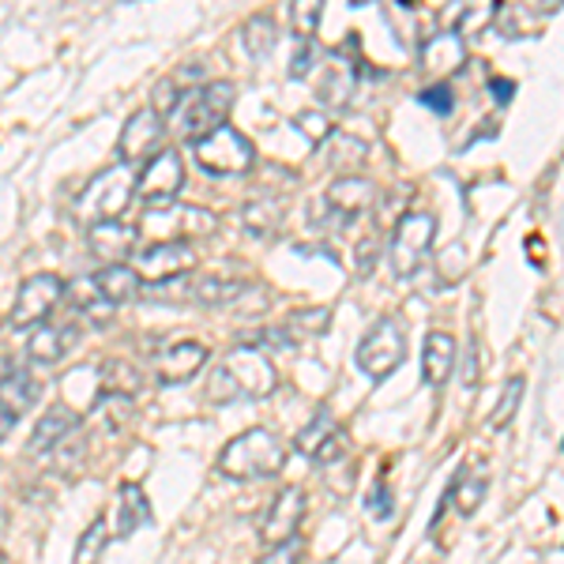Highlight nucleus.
<instances>
[{
  "label": "nucleus",
  "instance_id": "nucleus-33",
  "mask_svg": "<svg viewBox=\"0 0 564 564\" xmlns=\"http://www.w3.org/2000/svg\"><path fill=\"white\" fill-rule=\"evenodd\" d=\"M452 500H456V508L463 516H475V508L486 500V481L481 478H470L467 467H459L456 475V486H452Z\"/></svg>",
  "mask_w": 564,
  "mask_h": 564
},
{
  "label": "nucleus",
  "instance_id": "nucleus-30",
  "mask_svg": "<svg viewBox=\"0 0 564 564\" xmlns=\"http://www.w3.org/2000/svg\"><path fill=\"white\" fill-rule=\"evenodd\" d=\"M140 391V372L129 361H106L102 366V395H121L132 399Z\"/></svg>",
  "mask_w": 564,
  "mask_h": 564
},
{
  "label": "nucleus",
  "instance_id": "nucleus-25",
  "mask_svg": "<svg viewBox=\"0 0 564 564\" xmlns=\"http://www.w3.org/2000/svg\"><path fill=\"white\" fill-rule=\"evenodd\" d=\"M252 282L245 279H226V275H193V305L204 308H226L241 302L249 294Z\"/></svg>",
  "mask_w": 564,
  "mask_h": 564
},
{
  "label": "nucleus",
  "instance_id": "nucleus-36",
  "mask_svg": "<svg viewBox=\"0 0 564 564\" xmlns=\"http://www.w3.org/2000/svg\"><path fill=\"white\" fill-rule=\"evenodd\" d=\"M417 106L433 109L436 117H448L452 109H456V95H452L448 84H430V87L417 90Z\"/></svg>",
  "mask_w": 564,
  "mask_h": 564
},
{
  "label": "nucleus",
  "instance_id": "nucleus-32",
  "mask_svg": "<svg viewBox=\"0 0 564 564\" xmlns=\"http://www.w3.org/2000/svg\"><path fill=\"white\" fill-rule=\"evenodd\" d=\"M366 143L354 140V135H332V154H327V162H332V170H339V174H347V170H358L361 162H366Z\"/></svg>",
  "mask_w": 564,
  "mask_h": 564
},
{
  "label": "nucleus",
  "instance_id": "nucleus-26",
  "mask_svg": "<svg viewBox=\"0 0 564 564\" xmlns=\"http://www.w3.org/2000/svg\"><path fill=\"white\" fill-rule=\"evenodd\" d=\"M39 395H42V384L26 369H12L4 380H0V406H4L15 422L39 403Z\"/></svg>",
  "mask_w": 564,
  "mask_h": 564
},
{
  "label": "nucleus",
  "instance_id": "nucleus-16",
  "mask_svg": "<svg viewBox=\"0 0 564 564\" xmlns=\"http://www.w3.org/2000/svg\"><path fill=\"white\" fill-rule=\"evenodd\" d=\"M87 249L102 268H113V263H129L140 252V226L124 223V218H113V223H98L87 226Z\"/></svg>",
  "mask_w": 564,
  "mask_h": 564
},
{
  "label": "nucleus",
  "instance_id": "nucleus-23",
  "mask_svg": "<svg viewBox=\"0 0 564 564\" xmlns=\"http://www.w3.org/2000/svg\"><path fill=\"white\" fill-rule=\"evenodd\" d=\"M95 286L113 308L132 305V302H140V297H143V279L135 275L132 263H113V268H102L95 275Z\"/></svg>",
  "mask_w": 564,
  "mask_h": 564
},
{
  "label": "nucleus",
  "instance_id": "nucleus-2",
  "mask_svg": "<svg viewBox=\"0 0 564 564\" xmlns=\"http://www.w3.org/2000/svg\"><path fill=\"white\" fill-rule=\"evenodd\" d=\"M234 90L238 87H234L230 79H212V84L185 87L166 121L174 124V132L193 148L196 140H204V135H212L215 129L226 124V117H230V109H234Z\"/></svg>",
  "mask_w": 564,
  "mask_h": 564
},
{
  "label": "nucleus",
  "instance_id": "nucleus-20",
  "mask_svg": "<svg viewBox=\"0 0 564 564\" xmlns=\"http://www.w3.org/2000/svg\"><path fill=\"white\" fill-rule=\"evenodd\" d=\"M154 520V508H151V497L143 486L135 481H124L113 497V534L117 539H129L140 527H148Z\"/></svg>",
  "mask_w": 564,
  "mask_h": 564
},
{
  "label": "nucleus",
  "instance_id": "nucleus-7",
  "mask_svg": "<svg viewBox=\"0 0 564 564\" xmlns=\"http://www.w3.org/2000/svg\"><path fill=\"white\" fill-rule=\"evenodd\" d=\"M372 204H377V185L366 177H339L332 181V188L316 199V226H324V230L339 234L347 230V226L358 223L361 215L372 212Z\"/></svg>",
  "mask_w": 564,
  "mask_h": 564
},
{
  "label": "nucleus",
  "instance_id": "nucleus-27",
  "mask_svg": "<svg viewBox=\"0 0 564 564\" xmlns=\"http://www.w3.org/2000/svg\"><path fill=\"white\" fill-rule=\"evenodd\" d=\"M65 302L76 308V316H84L90 324H106L109 316H113V305L98 294L95 279H79V282H72V286H65Z\"/></svg>",
  "mask_w": 564,
  "mask_h": 564
},
{
  "label": "nucleus",
  "instance_id": "nucleus-18",
  "mask_svg": "<svg viewBox=\"0 0 564 564\" xmlns=\"http://www.w3.org/2000/svg\"><path fill=\"white\" fill-rule=\"evenodd\" d=\"M79 324H42L31 332V343H26V354H31V361H39V366H57V361H65L72 350L79 347Z\"/></svg>",
  "mask_w": 564,
  "mask_h": 564
},
{
  "label": "nucleus",
  "instance_id": "nucleus-22",
  "mask_svg": "<svg viewBox=\"0 0 564 564\" xmlns=\"http://www.w3.org/2000/svg\"><path fill=\"white\" fill-rule=\"evenodd\" d=\"M456 372V339L448 332H430L422 350V380L430 388H441Z\"/></svg>",
  "mask_w": 564,
  "mask_h": 564
},
{
  "label": "nucleus",
  "instance_id": "nucleus-34",
  "mask_svg": "<svg viewBox=\"0 0 564 564\" xmlns=\"http://www.w3.org/2000/svg\"><path fill=\"white\" fill-rule=\"evenodd\" d=\"M523 391H527V380L523 377H512L505 384V395H500V403H497V411L489 414V425L494 430H505L508 422L516 417V411H520V403H523Z\"/></svg>",
  "mask_w": 564,
  "mask_h": 564
},
{
  "label": "nucleus",
  "instance_id": "nucleus-4",
  "mask_svg": "<svg viewBox=\"0 0 564 564\" xmlns=\"http://www.w3.org/2000/svg\"><path fill=\"white\" fill-rule=\"evenodd\" d=\"M132 199H135V174L129 166H121V162H113V166H102L79 188L76 199H72V215L87 226L113 223V218H124Z\"/></svg>",
  "mask_w": 564,
  "mask_h": 564
},
{
  "label": "nucleus",
  "instance_id": "nucleus-42",
  "mask_svg": "<svg viewBox=\"0 0 564 564\" xmlns=\"http://www.w3.org/2000/svg\"><path fill=\"white\" fill-rule=\"evenodd\" d=\"M489 90H494V98L500 106H508V102H512V95H516V84H512V79H505V76H494V79H489Z\"/></svg>",
  "mask_w": 564,
  "mask_h": 564
},
{
  "label": "nucleus",
  "instance_id": "nucleus-38",
  "mask_svg": "<svg viewBox=\"0 0 564 564\" xmlns=\"http://www.w3.org/2000/svg\"><path fill=\"white\" fill-rule=\"evenodd\" d=\"M313 61H316V42H313V39H297L294 61H290V76H294V79H305L308 72H313Z\"/></svg>",
  "mask_w": 564,
  "mask_h": 564
},
{
  "label": "nucleus",
  "instance_id": "nucleus-9",
  "mask_svg": "<svg viewBox=\"0 0 564 564\" xmlns=\"http://www.w3.org/2000/svg\"><path fill=\"white\" fill-rule=\"evenodd\" d=\"M358 369L366 372L369 380H384L391 377L406 358V335H403V324L391 321V316H380L377 324L361 335L358 343Z\"/></svg>",
  "mask_w": 564,
  "mask_h": 564
},
{
  "label": "nucleus",
  "instance_id": "nucleus-43",
  "mask_svg": "<svg viewBox=\"0 0 564 564\" xmlns=\"http://www.w3.org/2000/svg\"><path fill=\"white\" fill-rule=\"evenodd\" d=\"M463 384H478V339L467 347V361H463Z\"/></svg>",
  "mask_w": 564,
  "mask_h": 564
},
{
  "label": "nucleus",
  "instance_id": "nucleus-40",
  "mask_svg": "<svg viewBox=\"0 0 564 564\" xmlns=\"http://www.w3.org/2000/svg\"><path fill=\"white\" fill-rule=\"evenodd\" d=\"M369 508L380 516V520H388V516H391V497H388V486H384V481H377V489L369 494Z\"/></svg>",
  "mask_w": 564,
  "mask_h": 564
},
{
  "label": "nucleus",
  "instance_id": "nucleus-1",
  "mask_svg": "<svg viewBox=\"0 0 564 564\" xmlns=\"http://www.w3.org/2000/svg\"><path fill=\"white\" fill-rule=\"evenodd\" d=\"M279 384V372L263 350L234 347L223 361L212 369L207 380V399L212 403H234V399H263Z\"/></svg>",
  "mask_w": 564,
  "mask_h": 564
},
{
  "label": "nucleus",
  "instance_id": "nucleus-21",
  "mask_svg": "<svg viewBox=\"0 0 564 564\" xmlns=\"http://www.w3.org/2000/svg\"><path fill=\"white\" fill-rule=\"evenodd\" d=\"M417 61H422L425 72H456L467 65V42H463L459 31H441V34H430L417 50Z\"/></svg>",
  "mask_w": 564,
  "mask_h": 564
},
{
  "label": "nucleus",
  "instance_id": "nucleus-11",
  "mask_svg": "<svg viewBox=\"0 0 564 564\" xmlns=\"http://www.w3.org/2000/svg\"><path fill=\"white\" fill-rule=\"evenodd\" d=\"M65 286L68 282H61V275H53V271H39V275L23 279L20 294H15L12 302V327H42L50 324V316L57 313L61 302H65Z\"/></svg>",
  "mask_w": 564,
  "mask_h": 564
},
{
  "label": "nucleus",
  "instance_id": "nucleus-12",
  "mask_svg": "<svg viewBox=\"0 0 564 564\" xmlns=\"http://www.w3.org/2000/svg\"><path fill=\"white\" fill-rule=\"evenodd\" d=\"M181 188H185V159L174 148H162L151 162H143L135 174V196L148 207L177 204Z\"/></svg>",
  "mask_w": 564,
  "mask_h": 564
},
{
  "label": "nucleus",
  "instance_id": "nucleus-44",
  "mask_svg": "<svg viewBox=\"0 0 564 564\" xmlns=\"http://www.w3.org/2000/svg\"><path fill=\"white\" fill-rule=\"evenodd\" d=\"M12 425H15V417H12V414H8V411H4V406H0V441H4V436H8V433H12Z\"/></svg>",
  "mask_w": 564,
  "mask_h": 564
},
{
  "label": "nucleus",
  "instance_id": "nucleus-19",
  "mask_svg": "<svg viewBox=\"0 0 564 564\" xmlns=\"http://www.w3.org/2000/svg\"><path fill=\"white\" fill-rule=\"evenodd\" d=\"M79 433V417L68 411V406H50L39 425H34L31 441H26V452L31 456H53V452L61 448L65 441H72V436Z\"/></svg>",
  "mask_w": 564,
  "mask_h": 564
},
{
  "label": "nucleus",
  "instance_id": "nucleus-37",
  "mask_svg": "<svg viewBox=\"0 0 564 564\" xmlns=\"http://www.w3.org/2000/svg\"><path fill=\"white\" fill-rule=\"evenodd\" d=\"M302 557H305V542H302V534H297V539H290V542L268 545L260 564H302Z\"/></svg>",
  "mask_w": 564,
  "mask_h": 564
},
{
  "label": "nucleus",
  "instance_id": "nucleus-35",
  "mask_svg": "<svg viewBox=\"0 0 564 564\" xmlns=\"http://www.w3.org/2000/svg\"><path fill=\"white\" fill-rule=\"evenodd\" d=\"M294 124H297V132H302L308 143H316V148H321V143H327L335 135L332 117L321 113V109H305V113H297Z\"/></svg>",
  "mask_w": 564,
  "mask_h": 564
},
{
  "label": "nucleus",
  "instance_id": "nucleus-14",
  "mask_svg": "<svg viewBox=\"0 0 564 564\" xmlns=\"http://www.w3.org/2000/svg\"><path fill=\"white\" fill-rule=\"evenodd\" d=\"M294 448L316 463H335V459L347 456L350 436L343 433V425L335 422V414L327 411V406H321V411L308 417V425H302V433L294 436Z\"/></svg>",
  "mask_w": 564,
  "mask_h": 564
},
{
  "label": "nucleus",
  "instance_id": "nucleus-31",
  "mask_svg": "<svg viewBox=\"0 0 564 564\" xmlns=\"http://www.w3.org/2000/svg\"><path fill=\"white\" fill-rule=\"evenodd\" d=\"M106 545H109V523L95 520L84 534H79L76 557H72V564H98V561H102V553H106Z\"/></svg>",
  "mask_w": 564,
  "mask_h": 564
},
{
  "label": "nucleus",
  "instance_id": "nucleus-13",
  "mask_svg": "<svg viewBox=\"0 0 564 564\" xmlns=\"http://www.w3.org/2000/svg\"><path fill=\"white\" fill-rule=\"evenodd\" d=\"M196 249L185 241H159V245H148V249L135 252V275H140L148 286L154 282H170V279H181V275H193L196 268Z\"/></svg>",
  "mask_w": 564,
  "mask_h": 564
},
{
  "label": "nucleus",
  "instance_id": "nucleus-10",
  "mask_svg": "<svg viewBox=\"0 0 564 564\" xmlns=\"http://www.w3.org/2000/svg\"><path fill=\"white\" fill-rule=\"evenodd\" d=\"M162 140H166V117L151 106L132 109L129 121L121 124V135H117V162L129 170L143 166L162 151Z\"/></svg>",
  "mask_w": 564,
  "mask_h": 564
},
{
  "label": "nucleus",
  "instance_id": "nucleus-28",
  "mask_svg": "<svg viewBox=\"0 0 564 564\" xmlns=\"http://www.w3.org/2000/svg\"><path fill=\"white\" fill-rule=\"evenodd\" d=\"M327 324H332V308L327 305H302L282 321V332H286L290 343H297V339H316V335H324Z\"/></svg>",
  "mask_w": 564,
  "mask_h": 564
},
{
  "label": "nucleus",
  "instance_id": "nucleus-41",
  "mask_svg": "<svg viewBox=\"0 0 564 564\" xmlns=\"http://www.w3.org/2000/svg\"><path fill=\"white\" fill-rule=\"evenodd\" d=\"M372 260H377V245H372V238L358 241V275L366 279L372 271Z\"/></svg>",
  "mask_w": 564,
  "mask_h": 564
},
{
  "label": "nucleus",
  "instance_id": "nucleus-5",
  "mask_svg": "<svg viewBox=\"0 0 564 564\" xmlns=\"http://www.w3.org/2000/svg\"><path fill=\"white\" fill-rule=\"evenodd\" d=\"M436 238V218L430 212H406L388 238V263L395 279H414L425 268Z\"/></svg>",
  "mask_w": 564,
  "mask_h": 564
},
{
  "label": "nucleus",
  "instance_id": "nucleus-29",
  "mask_svg": "<svg viewBox=\"0 0 564 564\" xmlns=\"http://www.w3.org/2000/svg\"><path fill=\"white\" fill-rule=\"evenodd\" d=\"M241 42H245V50L252 53V57H268L271 50H275V42H279V34H275V20L271 15H252V20H245L241 26Z\"/></svg>",
  "mask_w": 564,
  "mask_h": 564
},
{
  "label": "nucleus",
  "instance_id": "nucleus-3",
  "mask_svg": "<svg viewBox=\"0 0 564 564\" xmlns=\"http://www.w3.org/2000/svg\"><path fill=\"white\" fill-rule=\"evenodd\" d=\"M218 475L234 478V481H260L271 478L286 467V444L279 441L271 430H245L241 436H234L215 459Z\"/></svg>",
  "mask_w": 564,
  "mask_h": 564
},
{
  "label": "nucleus",
  "instance_id": "nucleus-15",
  "mask_svg": "<svg viewBox=\"0 0 564 564\" xmlns=\"http://www.w3.org/2000/svg\"><path fill=\"white\" fill-rule=\"evenodd\" d=\"M305 489L302 486H282L275 500L268 505V512L260 516V539L263 545H279V542H290L297 539L302 531V520H305Z\"/></svg>",
  "mask_w": 564,
  "mask_h": 564
},
{
  "label": "nucleus",
  "instance_id": "nucleus-6",
  "mask_svg": "<svg viewBox=\"0 0 564 564\" xmlns=\"http://www.w3.org/2000/svg\"><path fill=\"white\" fill-rule=\"evenodd\" d=\"M193 159L212 177H241L257 166V148H252V140L245 132L223 124V129L193 143Z\"/></svg>",
  "mask_w": 564,
  "mask_h": 564
},
{
  "label": "nucleus",
  "instance_id": "nucleus-8",
  "mask_svg": "<svg viewBox=\"0 0 564 564\" xmlns=\"http://www.w3.org/2000/svg\"><path fill=\"white\" fill-rule=\"evenodd\" d=\"M140 226V238L148 234L151 245L159 241H196V238H212L218 230V218L204 207H193V204H166V207H148Z\"/></svg>",
  "mask_w": 564,
  "mask_h": 564
},
{
  "label": "nucleus",
  "instance_id": "nucleus-24",
  "mask_svg": "<svg viewBox=\"0 0 564 564\" xmlns=\"http://www.w3.org/2000/svg\"><path fill=\"white\" fill-rule=\"evenodd\" d=\"M282 223H286V204H282V199L260 196V199H249V204L241 207V226L260 241L279 238Z\"/></svg>",
  "mask_w": 564,
  "mask_h": 564
},
{
  "label": "nucleus",
  "instance_id": "nucleus-17",
  "mask_svg": "<svg viewBox=\"0 0 564 564\" xmlns=\"http://www.w3.org/2000/svg\"><path fill=\"white\" fill-rule=\"evenodd\" d=\"M207 347L196 339H177V343H162L154 354V377L159 384H188L199 369L207 366Z\"/></svg>",
  "mask_w": 564,
  "mask_h": 564
},
{
  "label": "nucleus",
  "instance_id": "nucleus-39",
  "mask_svg": "<svg viewBox=\"0 0 564 564\" xmlns=\"http://www.w3.org/2000/svg\"><path fill=\"white\" fill-rule=\"evenodd\" d=\"M324 15V4H294V26H297V39H313L316 23Z\"/></svg>",
  "mask_w": 564,
  "mask_h": 564
}]
</instances>
